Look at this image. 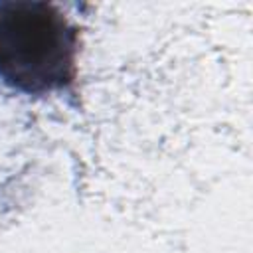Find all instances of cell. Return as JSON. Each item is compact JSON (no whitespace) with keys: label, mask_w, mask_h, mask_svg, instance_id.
Masks as SVG:
<instances>
[{"label":"cell","mask_w":253,"mask_h":253,"mask_svg":"<svg viewBox=\"0 0 253 253\" xmlns=\"http://www.w3.org/2000/svg\"><path fill=\"white\" fill-rule=\"evenodd\" d=\"M79 28L53 4L0 2V81L22 95L61 93L77 79Z\"/></svg>","instance_id":"obj_1"}]
</instances>
